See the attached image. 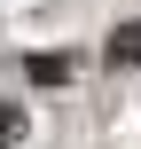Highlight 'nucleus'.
Here are the masks:
<instances>
[{
	"label": "nucleus",
	"mask_w": 141,
	"mask_h": 149,
	"mask_svg": "<svg viewBox=\"0 0 141 149\" xmlns=\"http://www.w3.org/2000/svg\"><path fill=\"white\" fill-rule=\"evenodd\" d=\"M110 63H141V16L110 31Z\"/></svg>",
	"instance_id": "obj_1"
},
{
	"label": "nucleus",
	"mask_w": 141,
	"mask_h": 149,
	"mask_svg": "<svg viewBox=\"0 0 141 149\" xmlns=\"http://www.w3.org/2000/svg\"><path fill=\"white\" fill-rule=\"evenodd\" d=\"M31 79H39V86H63V79H71V55H31Z\"/></svg>",
	"instance_id": "obj_2"
},
{
	"label": "nucleus",
	"mask_w": 141,
	"mask_h": 149,
	"mask_svg": "<svg viewBox=\"0 0 141 149\" xmlns=\"http://www.w3.org/2000/svg\"><path fill=\"white\" fill-rule=\"evenodd\" d=\"M16 134H24V118H16V110H0V149L16 141Z\"/></svg>",
	"instance_id": "obj_3"
}]
</instances>
